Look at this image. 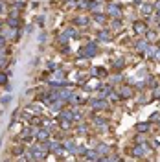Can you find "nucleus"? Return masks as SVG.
Segmentation results:
<instances>
[{
  "mask_svg": "<svg viewBox=\"0 0 160 162\" xmlns=\"http://www.w3.org/2000/svg\"><path fill=\"white\" fill-rule=\"evenodd\" d=\"M149 151H151L149 144H147V142H140V144L133 149V155H135V157H146Z\"/></svg>",
  "mask_w": 160,
  "mask_h": 162,
  "instance_id": "f257e3e1",
  "label": "nucleus"
},
{
  "mask_svg": "<svg viewBox=\"0 0 160 162\" xmlns=\"http://www.w3.org/2000/svg\"><path fill=\"white\" fill-rule=\"evenodd\" d=\"M44 155H46V148L42 146H35V148H31L29 149V157L31 159H44Z\"/></svg>",
  "mask_w": 160,
  "mask_h": 162,
  "instance_id": "f03ea898",
  "label": "nucleus"
},
{
  "mask_svg": "<svg viewBox=\"0 0 160 162\" xmlns=\"http://www.w3.org/2000/svg\"><path fill=\"white\" fill-rule=\"evenodd\" d=\"M98 53V46L96 44H87L83 50H81V55L83 57H94Z\"/></svg>",
  "mask_w": 160,
  "mask_h": 162,
  "instance_id": "7ed1b4c3",
  "label": "nucleus"
},
{
  "mask_svg": "<svg viewBox=\"0 0 160 162\" xmlns=\"http://www.w3.org/2000/svg\"><path fill=\"white\" fill-rule=\"evenodd\" d=\"M109 15H111V17L120 18V17H122V9H120L116 4H109Z\"/></svg>",
  "mask_w": 160,
  "mask_h": 162,
  "instance_id": "20e7f679",
  "label": "nucleus"
},
{
  "mask_svg": "<svg viewBox=\"0 0 160 162\" xmlns=\"http://www.w3.org/2000/svg\"><path fill=\"white\" fill-rule=\"evenodd\" d=\"M133 28H135V31H136V33H144V31H147L146 24H144V22H140V20H138V22H135V24H133Z\"/></svg>",
  "mask_w": 160,
  "mask_h": 162,
  "instance_id": "39448f33",
  "label": "nucleus"
},
{
  "mask_svg": "<svg viewBox=\"0 0 160 162\" xmlns=\"http://www.w3.org/2000/svg\"><path fill=\"white\" fill-rule=\"evenodd\" d=\"M101 41H112V33L109 31V30H103V31H100V35H98Z\"/></svg>",
  "mask_w": 160,
  "mask_h": 162,
  "instance_id": "423d86ee",
  "label": "nucleus"
},
{
  "mask_svg": "<svg viewBox=\"0 0 160 162\" xmlns=\"http://www.w3.org/2000/svg\"><path fill=\"white\" fill-rule=\"evenodd\" d=\"M48 135H50V133H48L46 129H39V131H37V138H39L41 142H46V140H48Z\"/></svg>",
  "mask_w": 160,
  "mask_h": 162,
  "instance_id": "0eeeda50",
  "label": "nucleus"
},
{
  "mask_svg": "<svg viewBox=\"0 0 160 162\" xmlns=\"http://www.w3.org/2000/svg\"><path fill=\"white\" fill-rule=\"evenodd\" d=\"M92 107H94V109H105V107H107V101H105V100H94V101H92Z\"/></svg>",
  "mask_w": 160,
  "mask_h": 162,
  "instance_id": "6e6552de",
  "label": "nucleus"
},
{
  "mask_svg": "<svg viewBox=\"0 0 160 162\" xmlns=\"http://www.w3.org/2000/svg\"><path fill=\"white\" fill-rule=\"evenodd\" d=\"M85 159H90V160H98L100 157H98V153H96V151H92V149H87V151H85Z\"/></svg>",
  "mask_w": 160,
  "mask_h": 162,
  "instance_id": "1a4fd4ad",
  "label": "nucleus"
},
{
  "mask_svg": "<svg viewBox=\"0 0 160 162\" xmlns=\"http://www.w3.org/2000/svg\"><path fill=\"white\" fill-rule=\"evenodd\" d=\"M7 26H11V28H18V18H17V17H9V18H7Z\"/></svg>",
  "mask_w": 160,
  "mask_h": 162,
  "instance_id": "9d476101",
  "label": "nucleus"
},
{
  "mask_svg": "<svg viewBox=\"0 0 160 162\" xmlns=\"http://www.w3.org/2000/svg\"><path fill=\"white\" fill-rule=\"evenodd\" d=\"M142 13H144V15L153 13V6H151V4H144V6H142Z\"/></svg>",
  "mask_w": 160,
  "mask_h": 162,
  "instance_id": "9b49d317",
  "label": "nucleus"
},
{
  "mask_svg": "<svg viewBox=\"0 0 160 162\" xmlns=\"http://www.w3.org/2000/svg\"><path fill=\"white\" fill-rule=\"evenodd\" d=\"M76 24H79V26H87V24H88V17H77V18H76Z\"/></svg>",
  "mask_w": 160,
  "mask_h": 162,
  "instance_id": "f8f14e48",
  "label": "nucleus"
},
{
  "mask_svg": "<svg viewBox=\"0 0 160 162\" xmlns=\"http://www.w3.org/2000/svg\"><path fill=\"white\" fill-rule=\"evenodd\" d=\"M50 151L59 155V153H63V146H61V144H52V149H50Z\"/></svg>",
  "mask_w": 160,
  "mask_h": 162,
  "instance_id": "ddd939ff",
  "label": "nucleus"
},
{
  "mask_svg": "<svg viewBox=\"0 0 160 162\" xmlns=\"http://www.w3.org/2000/svg\"><path fill=\"white\" fill-rule=\"evenodd\" d=\"M131 94H133V90H131L129 87H123V89H122V94H120V96H122V98H129Z\"/></svg>",
  "mask_w": 160,
  "mask_h": 162,
  "instance_id": "4468645a",
  "label": "nucleus"
},
{
  "mask_svg": "<svg viewBox=\"0 0 160 162\" xmlns=\"http://www.w3.org/2000/svg\"><path fill=\"white\" fill-rule=\"evenodd\" d=\"M94 72H96V77H105L107 76V70L105 68H96Z\"/></svg>",
  "mask_w": 160,
  "mask_h": 162,
  "instance_id": "2eb2a0df",
  "label": "nucleus"
},
{
  "mask_svg": "<svg viewBox=\"0 0 160 162\" xmlns=\"http://www.w3.org/2000/svg\"><path fill=\"white\" fill-rule=\"evenodd\" d=\"M136 129H138L140 133H144V131L147 133V131H149V124H138V125H136Z\"/></svg>",
  "mask_w": 160,
  "mask_h": 162,
  "instance_id": "dca6fc26",
  "label": "nucleus"
},
{
  "mask_svg": "<svg viewBox=\"0 0 160 162\" xmlns=\"http://www.w3.org/2000/svg\"><path fill=\"white\" fill-rule=\"evenodd\" d=\"M107 151H109V148H107V146H103V144H101V146H98V153H100V155H105Z\"/></svg>",
  "mask_w": 160,
  "mask_h": 162,
  "instance_id": "f3484780",
  "label": "nucleus"
},
{
  "mask_svg": "<svg viewBox=\"0 0 160 162\" xmlns=\"http://www.w3.org/2000/svg\"><path fill=\"white\" fill-rule=\"evenodd\" d=\"M2 35H4V37H9V35H13V30H11V26H9V28H4Z\"/></svg>",
  "mask_w": 160,
  "mask_h": 162,
  "instance_id": "a211bd4d",
  "label": "nucleus"
},
{
  "mask_svg": "<svg viewBox=\"0 0 160 162\" xmlns=\"http://www.w3.org/2000/svg\"><path fill=\"white\" fill-rule=\"evenodd\" d=\"M147 46H149V44H147V41H146V42H144V41H140V42H138V50H147Z\"/></svg>",
  "mask_w": 160,
  "mask_h": 162,
  "instance_id": "6ab92c4d",
  "label": "nucleus"
},
{
  "mask_svg": "<svg viewBox=\"0 0 160 162\" xmlns=\"http://www.w3.org/2000/svg\"><path fill=\"white\" fill-rule=\"evenodd\" d=\"M7 83V76L4 72H0V85H6Z\"/></svg>",
  "mask_w": 160,
  "mask_h": 162,
  "instance_id": "aec40b11",
  "label": "nucleus"
},
{
  "mask_svg": "<svg viewBox=\"0 0 160 162\" xmlns=\"http://www.w3.org/2000/svg\"><path fill=\"white\" fill-rule=\"evenodd\" d=\"M112 28H114V30H122V22H120V20H114V22H112Z\"/></svg>",
  "mask_w": 160,
  "mask_h": 162,
  "instance_id": "412c9836",
  "label": "nucleus"
},
{
  "mask_svg": "<svg viewBox=\"0 0 160 162\" xmlns=\"http://www.w3.org/2000/svg\"><path fill=\"white\" fill-rule=\"evenodd\" d=\"M66 149L74 153V151H76V146H74V142H68V144H66Z\"/></svg>",
  "mask_w": 160,
  "mask_h": 162,
  "instance_id": "4be33fe9",
  "label": "nucleus"
},
{
  "mask_svg": "<svg viewBox=\"0 0 160 162\" xmlns=\"http://www.w3.org/2000/svg\"><path fill=\"white\" fill-rule=\"evenodd\" d=\"M66 35H68V37H76V31H74V30H70V28H68V30H66Z\"/></svg>",
  "mask_w": 160,
  "mask_h": 162,
  "instance_id": "5701e85b",
  "label": "nucleus"
},
{
  "mask_svg": "<svg viewBox=\"0 0 160 162\" xmlns=\"http://www.w3.org/2000/svg\"><path fill=\"white\" fill-rule=\"evenodd\" d=\"M4 44H6V37L0 33V48H4Z\"/></svg>",
  "mask_w": 160,
  "mask_h": 162,
  "instance_id": "b1692460",
  "label": "nucleus"
},
{
  "mask_svg": "<svg viewBox=\"0 0 160 162\" xmlns=\"http://www.w3.org/2000/svg\"><path fill=\"white\" fill-rule=\"evenodd\" d=\"M96 124H98V125H105V120H103V118H96Z\"/></svg>",
  "mask_w": 160,
  "mask_h": 162,
  "instance_id": "393cba45",
  "label": "nucleus"
},
{
  "mask_svg": "<svg viewBox=\"0 0 160 162\" xmlns=\"http://www.w3.org/2000/svg\"><path fill=\"white\" fill-rule=\"evenodd\" d=\"M2 13H6V6H4V2L0 0V15H2Z\"/></svg>",
  "mask_w": 160,
  "mask_h": 162,
  "instance_id": "a878e982",
  "label": "nucleus"
},
{
  "mask_svg": "<svg viewBox=\"0 0 160 162\" xmlns=\"http://www.w3.org/2000/svg\"><path fill=\"white\" fill-rule=\"evenodd\" d=\"M20 153H22V149H20V148H15V149H13V155H20Z\"/></svg>",
  "mask_w": 160,
  "mask_h": 162,
  "instance_id": "bb28decb",
  "label": "nucleus"
},
{
  "mask_svg": "<svg viewBox=\"0 0 160 162\" xmlns=\"http://www.w3.org/2000/svg\"><path fill=\"white\" fill-rule=\"evenodd\" d=\"M157 18L160 20V2L157 4Z\"/></svg>",
  "mask_w": 160,
  "mask_h": 162,
  "instance_id": "cd10ccee",
  "label": "nucleus"
},
{
  "mask_svg": "<svg viewBox=\"0 0 160 162\" xmlns=\"http://www.w3.org/2000/svg\"><path fill=\"white\" fill-rule=\"evenodd\" d=\"M96 20H98V22H105V17H101V15H98V17H96Z\"/></svg>",
  "mask_w": 160,
  "mask_h": 162,
  "instance_id": "c85d7f7f",
  "label": "nucleus"
},
{
  "mask_svg": "<svg viewBox=\"0 0 160 162\" xmlns=\"http://www.w3.org/2000/svg\"><path fill=\"white\" fill-rule=\"evenodd\" d=\"M123 66V63L122 61H118V63H114V68H122Z\"/></svg>",
  "mask_w": 160,
  "mask_h": 162,
  "instance_id": "c756f323",
  "label": "nucleus"
},
{
  "mask_svg": "<svg viewBox=\"0 0 160 162\" xmlns=\"http://www.w3.org/2000/svg\"><path fill=\"white\" fill-rule=\"evenodd\" d=\"M155 98H160V90H155Z\"/></svg>",
  "mask_w": 160,
  "mask_h": 162,
  "instance_id": "7c9ffc66",
  "label": "nucleus"
},
{
  "mask_svg": "<svg viewBox=\"0 0 160 162\" xmlns=\"http://www.w3.org/2000/svg\"><path fill=\"white\" fill-rule=\"evenodd\" d=\"M22 2H26V0H18V4H22Z\"/></svg>",
  "mask_w": 160,
  "mask_h": 162,
  "instance_id": "2f4dec72",
  "label": "nucleus"
},
{
  "mask_svg": "<svg viewBox=\"0 0 160 162\" xmlns=\"http://www.w3.org/2000/svg\"><path fill=\"white\" fill-rule=\"evenodd\" d=\"M158 125H160V120H158Z\"/></svg>",
  "mask_w": 160,
  "mask_h": 162,
  "instance_id": "473e14b6",
  "label": "nucleus"
},
{
  "mask_svg": "<svg viewBox=\"0 0 160 162\" xmlns=\"http://www.w3.org/2000/svg\"><path fill=\"white\" fill-rule=\"evenodd\" d=\"M0 28H2V24H0Z\"/></svg>",
  "mask_w": 160,
  "mask_h": 162,
  "instance_id": "72a5a7b5",
  "label": "nucleus"
}]
</instances>
